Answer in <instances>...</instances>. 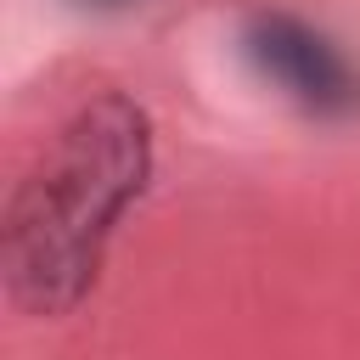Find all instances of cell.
<instances>
[{"instance_id": "3", "label": "cell", "mask_w": 360, "mask_h": 360, "mask_svg": "<svg viewBox=\"0 0 360 360\" xmlns=\"http://www.w3.org/2000/svg\"><path fill=\"white\" fill-rule=\"evenodd\" d=\"M90 6H124V0H90Z\"/></svg>"}, {"instance_id": "2", "label": "cell", "mask_w": 360, "mask_h": 360, "mask_svg": "<svg viewBox=\"0 0 360 360\" xmlns=\"http://www.w3.org/2000/svg\"><path fill=\"white\" fill-rule=\"evenodd\" d=\"M242 51L248 62L304 112L315 118H343L360 107V73L349 68V56L309 28L304 17L287 11H248L242 22Z\"/></svg>"}, {"instance_id": "1", "label": "cell", "mask_w": 360, "mask_h": 360, "mask_svg": "<svg viewBox=\"0 0 360 360\" xmlns=\"http://www.w3.org/2000/svg\"><path fill=\"white\" fill-rule=\"evenodd\" d=\"M152 180V118L124 90H96L34 152L6 197L0 270L22 315H68L135 197Z\"/></svg>"}]
</instances>
